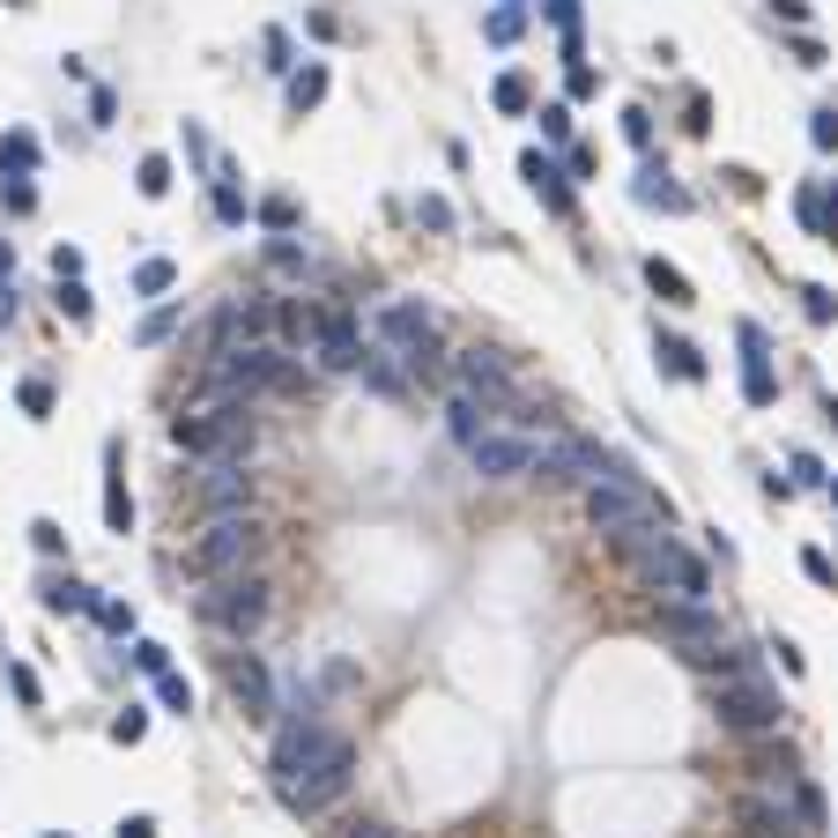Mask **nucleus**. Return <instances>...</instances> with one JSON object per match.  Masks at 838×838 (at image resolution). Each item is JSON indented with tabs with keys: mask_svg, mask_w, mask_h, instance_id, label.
Segmentation results:
<instances>
[{
	"mask_svg": "<svg viewBox=\"0 0 838 838\" xmlns=\"http://www.w3.org/2000/svg\"><path fill=\"white\" fill-rule=\"evenodd\" d=\"M349 779H356V742L334 735L327 720L297 713L290 727L275 735V794H282L297 816L334 809V801L349 794Z\"/></svg>",
	"mask_w": 838,
	"mask_h": 838,
	"instance_id": "nucleus-1",
	"label": "nucleus"
},
{
	"mask_svg": "<svg viewBox=\"0 0 838 838\" xmlns=\"http://www.w3.org/2000/svg\"><path fill=\"white\" fill-rule=\"evenodd\" d=\"M260 557H268V519L252 513V505H238V513H208V527L186 542V571H194V579L260 571Z\"/></svg>",
	"mask_w": 838,
	"mask_h": 838,
	"instance_id": "nucleus-2",
	"label": "nucleus"
},
{
	"mask_svg": "<svg viewBox=\"0 0 838 838\" xmlns=\"http://www.w3.org/2000/svg\"><path fill=\"white\" fill-rule=\"evenodd\" d=\"M364 342L386 349V356H401V364L423 379V371L438 364V312H431L423 297H379V304L364 312Z\"/></svg>",
	"mask_w": 838,
	"mask_h": 838,
	"instance_id": "nucleus-3",
	"label": "nucleus"
},
{
	"mask_svg": "<svg viewBox=\"0 0 838 838\" xmlns=\"http://www.w3.org/2000/svg\"><path fill=\"white\" fill-rule=\"evenodd\" d=\"M194 609L208 631H223L230 645H246L260 623L275 617V587H268V571H230V579H200L194 593Z\"/></svg>",
	"mask_w": 838,
	"mask_h": 838,
	"instance_id": "nucleus-4",
	"label": "nucleus"
},
{
	"mask_svg": "<svg viewBox=\"0 0 838 838\" xmlns=\"http://www.w3.org/2000/svg\"><path fill=\"white\" fill-rule=\"evenodd\" d=\"M617 549L631 557V571H639L653 593H675V601H705V557H691V549L675 542V535H661V527H639V535H617Z\"/></svg>",
	"mask_w": 838,
	"mask_h": 838,
	"instance_id": "nucleus-5",
	"label": "nucleus"
},
{
	"mask_svg": "<svg viewBox=\"0 0 838 838\" xmlns=\"http://www.w3.org/2000/svg\"><path fill=\"white\" fill-rule=\"evenodd\" d=\"M290 334L304 342V356H312L320 371H364V356H371L364 320L327 312V304H304V312H290Z\"/></svg>",
	"mask_w": 838,
	"mask_h": 838,
	"instance_id": "nucleus-6",
	"label": "nucleus"
},
{
	"mask_svg": "<svg viewBox=\"0 0 838 838\" xmlns=\"http://www.w3.org/2000/svg\"><path fill=\"white\" fill-rule=\"evenodd\" d=\"M579 513H587V527L593 535H639V527H661L668 519V505L645 483H587V497H579Z\"/></svg>",
	"mask_w": 838,
	"mask_h": 838,
	"instance_id": "nucleus-7",
	"label": "nucleus"
},
{
	"mask_svg": "<svg viewBox=\"0 0 838 838\" xmlns=\"http://www.w3.org/2000/svg\"><path fill=\"white\" fill-rule=\"evenodd\" d=\"M713 720L727 735H779L787 705H779V691L765 675H735V683H713Z\"/></svg>",
	"mask_w": 838,
	"mask_h": 838,
	"instance_id": "nucleus-8",
	"label": "nucleus"
},
{
	"mask_svg": "<svg viewBox=\"0 0 838 838\" xmlns=\"http://www.w3.org/2000/svg\"><path fill=\"white\" fill-rule=\"evenodd\" d=\"M653 631H661V639L675 645V653H683L691 668H705L720 645H727V631H720L713 609H705V601H675V593H668L661 609H653Z\"/></svg>",
	"mask_w": 838,
	"mask_h": 838,
	"instance_id": "nucleus-9",
	"label": "nucleus"
},
{
	"mask_svg": "<svg viewBox=\"0 0 838 838\" xmlns=\"http://www.w3.org/2000/svg\"><path fill=\"white\" fill-rule=\"evenodd\" d=\"M453 386H468V394H483V401H497V408H519V371H513V356L505 349H461L453 356Z\"/></svg>",
	"mask_w": 838,
	"mask_h": 838,
	"instance_id": "nucleus-10",
	"label": "nucleus"
},
{
	"mask_svg": "<svg viewBox=\"0 0 838 838\" xmlns=\"http://www.w3.org/2000/svg\"><path fill=\"white\" fill-rule=\"evenodd\" d=\"M468 468L483 475V483H527V475H535V431H505V423H497L490 438L468 445Z\"/></svg>",
	"mask_w": 838,
	"mask_h": 838,
	"instance_id": "nucleus-11",
	"label": "nucleus"
},
{
	"mask_svg": "<svg viewBox=\"0 0 838 838\" xmlns=\"http://www.w3.org/2000/svg\"><path fill=\"white\" fill-rule=\"evenodd\" d=\"M194 497L208 505V513H238V505H252L246 453H216V461H200V468H194Z\"/></svg>",
	"mask_w": 838,
	"mask_h": 838,
	"instance_id": "nucleus-12",
	"label": "nucleus"
},
{
	"mask_svg": "<svg viewBox=\"0 0 838 838\" xmlns=\"http://www.w3.org/2000/svg\"><path fill=\"white\" fill-rule=\"evenodd\" d=\"M223 683H230V705L246 720H275V675L260 668V653H223Z\"/></svg>",
	"mask_w": 838,
	"mask_h": 838,
	"instance_id": "nucleus-13",
	"label": "nucleus"
},
{
	"mask_svg": "<svg viewBox=\"0 0 838 838\" xmlns=\"http://www.w3.org/2000/svg\"><path fill=\"white\" fill-rule=\"evenodd\" d=\"M735 824H742V838H794V831H801V824H794V809L772 787L765 794H742V801H735Z\"/></svg>",
	"mask_w": 838,
	"mask_h": 838,
	"instance_id": "nucleus-14",
	"label": "nucleus"
},
{
	"mask_svg": "<svg viewBox=\"0 0 838 838\" xmlns=\"http://www.w3.org/2000/svg\"><path fill=\"white\" fill-rule=\"evenodd\" d=\"M445 431H453V438H461V445L490 438V431H497V401L468 394V386H453V401H445Z\"/></svg>",
	"mask_w": 838,
	"mask_h": 838,
	"instance_id": "nucleus-15",
	"label": "nucleus"
},
{
	"mask_svg": "<svg viewBox=\"0 0 838 838\" xmlns=\"http://www.w3.org/2000/svg\"><path fill=\"white\" fill-rule=\"evenodd\" d=\"M742 349H749V356H742V394L765 408V401L779 394V386H772V356H765V327H742Z\"/></svg>",
	"mask_w": 838,
	"mask_h": 838,
	"instance_id": "nucleus-16",
	"label": "nucleus"
},
{
	"mask_svg": "<svg viewBox=\"0 0 838 838\" xmlns=\"http://www.w3.org/2000/svg\"><path fill=\"white\" fill-rule=\"evenodd\" d=\"M519 178H527V186H535V194H542L549 208H557V216H565V208H571V194H565V172L549 164L542 148H527V156H519Z\"/></svg>",
	"mask_w": 838,
	"mask_h": 838,
	"instance_id": "nucleus-17",
	"label": "nucleus"
},
{
	"mask_svg": "<svg viewBox=\"0 0 838 838\" xmlns=\"http://www.w3.org/2000/svg\"><path fill=\"white\" fill-rule=\"evenodd\" d=\"M104 527H112V535H126V527H134V497H126V483H120V445H104Z\"/></svg>",
	"mask_w": 838,
	"mask_h": 838,
	"instance_id": "nucleus-18",
	"label": "nucleus"
},
{
	"mask_svg": "<svg viewBox=\"0 0 838 838\" xmlns=\"http://www.w3.org/2000/svg\"><path fill=\"white\" fill-rule=\"evenodd\" d=\"M408 379H416V371L401 364V356H386V349H371V356H364V386H371V394L401 401V394H408Z\"/></svg>",
	"mask_w": 838,
	"mask_h": 838,
	"instance_id": "nucleus-19",
	"label": "nucleus"
},
{
	"mask_svg": "<svg viewBox=\"0 0 838 838\" xmlns=\"http://www.w3.org/2000/svg\"><path fill=\"white\" fill-rule=\"evenodd\" d=\"M639 200H645V208H668V216H683V208H691V194H683V186H668L661 164H645V172H639Z\"/></svg>",
	"mask_w": 838,
	"mask_h": 838,
	"instance_id": "nucleus-20",
	"label": "nucleus"
},
{
	"mask_svg": "<svg viewBox=\"0 0 838 838\" xmlns=\"http://www.w3.org/2000/svg\"><path fill=\"white\" fill-rule=\"evenodd\" d=\"M801 223H809L816 238H838V194H824V186H801Z\"/></svg>",
	"mask_w": 838,
	"mask_h": 838,
	"instance_id": "nucleus-21",
	"label": "nucleus"
},
{
	"mask_svg": "<svg viewBox=\"0 0 838 838\" xmlns=\"http://www.w3.org/2000/svg\"><path fill=\"white\" fill-rule=\"evenodd\" d=\"M645 282L668 297V304H697V290H691V275L683 268H668V260H645Z\"/></svg>",
	"mask_w": 838,
	"mask_h": 838,
	"instance_id": "nucleus-22",
	"label": "nucleus"
},
{
	"mask_svg": "<svg viewBox=\"0 0 838 838\" xmlns=\"http://www.w3.org/2000/svg\"><path fill=\"white\" fill-rule=\"evenodd\" d=\"M327 97V68H320V60H312V68H304V74H290V112H297V120H304V112H312V104H320Z\"/></svg>",
	"mask_w": 838,
	"mask_h": 838,
	"instance_id": "nucleus-23",
	"label": "nucleus"
},
{
	"mask_svg": "<svg viewBox=\"0 0 838 838\" xmlns=\"http://www.w3.org/2000/svg\"><path fill=\"white\" fill-rule=\"evenodd\" d=\"M661 356H668V371H675V379H691V386L705 379V356H697L683 334H661Z\"/></svg>",
	"mask_w": 838,
	"mask_h": 838,
	"instance_id": "nucleus-24",
	"label": "nucleus"
},
{
	"mask_svg": "<svg viewBox=\"0 0 838 838\" xmlns=\"http://www.w3.org/2000/svg\"><path fill=\"white\" fill-rule=\"evenodd\" d=\"M0 172L30 178V172H38V142H30V134H8V142H0Z\"/></svg>",
	"mask_w": 838,
	"mask_h": 838,
	"instance_id": "nucleus-25",
	"label": "nucleus"
},
{
	"mask_svg": "<svg viewBox=\"0 0 838 838\" xmlns=\"http://www.w3.org/2000/svg\"><path fill=\"white\" fill-rule=\"evenodd\" d=\"M45 609L60 617V609H97V601H90V587H74V579H45Z\"/></svg>",
	"mask_w": 838,
	"mask_h": 838,
	"instance_id": "nucleus-26",
	"label": "nucleus"
},
{
	"mask_svg": "<svg viewBox=\"0 0 838 838\" xmlns=\"http://www.w3.org/2000/svg\"><path fill=\"white\" fill-rule=\"evenodd\" d=\"M542 15H549L557 30H565V60H579V0H549Z\"/></svg>",
	"mask_w": 838,
	"mask_h": 838,
	"instance_id": "nucleus-27",
	"label": "nucleus"
},
{
	"mask_svg": "<svg viewBox=\"0 0 838 838\" xmlns=\"http://www.w3.org/2000/svg\"><path fill=\"white\" fill-rule=\"evenodd\" d=\"M172 282H178L172 260H142V268H134V290H142V297H164Z\"/></svg>",
	"mask_w": 838,
	"mask_h": 838,
	"instance_id": "nucleus-28",
	"label": "nucleus"
},
{
	"mask_svg": "<svg viewBox=\"0 0 838 838\" xmlns=\"http://www.w3.org/2000/svg\"><path fill=\"white\" fill-rule=\"evenodd\" d=\"M156 705H172V713H194V683L164 668V675H156Z\"/></svg>",
	"mask_w": 838,
	"mask_h": 838,
	"instance_id": "nucleus-29",
	"label": "nucleus"
},
{
	"mask_svg": "<svg viewBox=\"0 0 838 838\" xmlns=\"http://www.w3.org/2000/svg\"><path fill=\"white\" fill-rule=\"evenodd\" d=\"M497 112H527V104H535V90H527V74H497Z\"/></svg>",
	"mask_w": 838,
	"mask_h": 838,
	"instance_id": "nucleus-30",
	"label": "nucleus"
},
{
	"mask_svg": "<svg viewBox=\"0 0 838 838\" xmlns=\"http://www.w3.org/2000/svg\"><path fill=\"white\" fill-rule=\"evenodd\" d=\"M134 186H142L148 200H156V194H172V156H142V178H134Z\"/></svg>",
	"mask_w": 838,
	"mask_h": 838,
	"instance_id": "nucleus-31",
	"label": "nucleus"
},
{
	"mask_svg": "<svg viewBox=\"0 0 838 838\" xmlns=\"http://www.w3.org/2000/svg\"><path fill=\"white\" fill-rule=\"evenodd\" d=\"M60 312H68V320H90V290H82V275H60Z\"/></svg>",
	"mask_w": 838,
	"mask_h": 838,
	"instance_id": "nucleus-32",
	"label": "nucleus"
},
{
	"mask_svg": "<svg viewBox=\"0 0 838 838\" xmlns=\"http://www.w3.org/2000/svg\"><path fill=\"white\" fill-rule=\"evenodd\" d=\"M268 268H275V275H304L312 260H304V252H297L290 238H275V246H268Z\"/></svg>",
	"mask_w": 838,
	"mask_h": 838,
	"instance_id": "nucleus-33",
	"label": "nucleus"
},
{
	"mask_svg": "<svg viewBox=\"0 0 838 838\" xmlns=\"http://www.w3.org/2000/svg\"><path fill=\"white\" fill-rule=\"evenodd\" d=\"M0 200H8V216H30V208H38L30 178H0Z\"/></svg>",
	"mask_w": 838,
	"mask_h": 838,
	"instance_id": "nucleus-34",
	"label": "nucleus"
},
{
	"mask_svg": "<svg viewBox=\"0 0 838 838\" xmlns=\"http://www.w3.org/2000/svg\"><path fill=\"white\" fill-rule=\"evenodd\" d=\"M97 623L120 631V639H134V609H126V601H97Z\"/></svg>",
	"mask_w": 838,
	"mask_h": 838,
	"instance_id": "nucleus-35",
	"label": "nucleus"
},
{
	"mask_svg": "<svg viewBox=\"0 0 838 838\" xmlns=\"http://www.w3.org/2000/svg\"><path fill=\"white\" fill-rule=\"evenodd\" d=\"M216 216H223V223H246V194H238L230 178H223V186H216Z\"/></svg>",
	"mask_w": 838,
	"mask_h": 838,
	"instance_id": "nucleus-36",
	"label": "nucleus"
},
{
	"mask_svg": "<svg viewBox=\"0 0 838 838\" xmlns=\"http://www.w3.org/2000/svg\"><path fill=\"white\" fill-rule=\"evenodd\" d=\"M134 668H142V675H164L172 661H164V645L156 639H134Z\"/></svg>",
	"mask_w": 838,
	"mask_h": 838,
	"instance_id": "nucleus-37",
	"label": "nucleus"
},
{
	"mask_svg": "<svg viewBox=\"0 0 838 838\" xmlns=\"http://www.w3.org/2000/svg\"><path fill=\"white\" fill-rule=\"evenodd\" d=\"M112 735H120V742H142L148 735V713H142V705H126V713L112 720Z\"/></svg>",
	"mask_w": 838,
	"mask_h": 838,
	"instance_id": "nucleus-38",
	"label": "nucleus"
},
{
	"mask_svg": "<svg viewBox=\"0 0 838 838\" xmlns=\"http://www.w3.org/2000/svg\"><path fill=\"white\" fill-rule=\"evenodd\" d=\"M519 23H527L519 8H497V15H490V38H497V45H513V38H519Z\"/></svg>",
	"mask_w": 838,
	"mask_h": 838,
	"instance_id": "nucleus-39",
	"label": "nucleus"
},
{
	"mask_svg": "<svg viewBox=\"0 0 838 838\" xmlns=\"http://www.w3.org/2000/svg\"><path fill=\"white\" fill-rule=\"evenodd\" d=\"M172 327H178V304H164V312H148V320H142V342H164Z\"/></svg>",
	"mask_w": 838,
	"mask_h": 838,
	"instance_id": "nucleus-40",
	"label": "nucleus"
},
{
	"mask_svg": "<svg viewBox=\"0 0 838 838\" xmlns=\"http://www.w3.org/2000/svg\"><path fill=\"white\" fill-rule=\"evenodd\" d=\"M416 216H423V223H431V230H453V208H445V200H438V194H423V200H416Z\"/></svg>",
	"mask_w": 838,
	"mask_h": 838,
	"instance_id": "nucleus-41",
	"label": "nucleus"
},
{
	"mask_svg": "<svg viewBox=\"0 0 838 838\" xmlns=\"http://www.w3.org/2000/svg\"><path fill=\"white\" fill-rule=\"evenodd\" d=\"M809 142L816 148H838V112H816V120H809Z\"/></svg>",
	"mask_w": 838,
	"mask_h": 838,
	"instance_id": "nucleus-42",
	"label": "nucleus"
},
{
	"mask_svg": "<svg viewBox=\"0 0 838 838\" xmlns=\"http://www.w3.org/2000/svg\"><path fill=\"white\" fill-rule=\"evenodd\" d=\"M30 542L45 549V557H60V549H68V535H60V527H52V519H38V527H30Z\"/></svg>",
	"mask_w": 838,
	"mask_h": 838,
	"instance_id": "nucleus-43",
	"label": "nucleus"
},
{
	"mask_svg": "<svg viewBox=\"0 0 838 838\" xmlns=\"http://www.w3.org/2000/svg\"><path fill=\"white\" fill-rule=\"evenodd\" d=\"M542 134H549V142H565V134H571V112H565V104H542Z\"/></svg>",
	"mask_w": 838,
	"mask_h": 838,
	"instance_id": "nucleus-44",
	"label": "nucleus"
},
{
	"mask_svg": "<svg viewBox=\"0 0 838 838\" xmlns=\"http://www.w3.org/2000/svg\"><path fill=\"white\" fill-rule=\"evenodd\" d=\"M23 408H30V416H45V408H52V386H45V379H23Z\"/></svg>",
	"mask_w": 838,
	"mask_h": 838,
	"instance_id": "nucleus-45",
	"label": "nucleus"
},
{
	"mask_svg": "<svg viewBox=\"0 0 838 838\" xmlns=\"http://www.w3.org/2000/svg\"><path fill=\"white\" fill-rule=\"evenodd\" d=\"M801 297H809V320H816V327H831V320H838V304H831V290H801Z\"/></svg>",
	"mask_w": 838,
	"mask_h": 838,
	"instance_id": "nucleus-46",
	"label": "nucleus"
},
{
	"mask_svg": "<svg viewBox=\"0 0 838 838\" xmlns=\"http://www.w3.org/2000/svg\"><path fill=\"white\" fill-rule=\"evenodd\" d=\"M260 223H268V230H290L297 208H290V200H268V208H260Z\"/></svg>",
	"mask_w": 838,
	"mask_h": 838,
	"instance_id": "nucleus-47",
	"label": "nucleus"
},
{
	"mask_svg": "<svg viewBox=\"0 0 838 838\" xmlns=\"http://www.w3.org/2000/svg\"><path fill=\"white\" fill-rule=\"evenodd\" d=\"M801 565H809V579H816V587H831V579H838V571H831V557H824V549H809Z\"/></svg>",
	"mask_w": 838,
	"mask_h": 838,
	"instance_id": "nucleus-48",
	"label": "nucleus"
},
{
	"mask_svg": "<svg viewBox=\"0 0 838 838\" xmlns=\"http://www.w3.org/2000/svg\"><path fill=\"white\" fill-rule=\"evenodd\" d=\"M623 134H631V142L645 148V142H653V120H645V112H623Z\"/></svg>",
	"mask_w": 838,
	"mask_h": 838,
	"instance_id": "nucleus-49",
	"label": "nucleus"
},
{
	"mask_svg": "<svg viewBox=\"0 0 838 838\" xmlns=\"http://www.w3.org/2000/svg\"><path fill=\"white\" fill-rule=\"evenodd\" d=\"M772 15H787V23H809V0H772Z\"/></svg>",
	"mask_w": 838,
	"mask_h": 838,
	"instance_id": "nucleus-50",
	"label": "nucleus"
},
{
	"mask_svg": "<svg viewBox=\"0 0 838 838\" xmlns=\"http://www.w3.org/2000/svg\"><path fill=\"white\" fill-rule=\"evenodd\" d=\"M120 838H156V824H148V816H126V824H120Z\"/></svg>",
	"mask_w": 838,
	"mask_h": 838,
	"instance_id": "nucleus-51",
	"label": "nucleus"
},
{
	"mask_svg": "<svg viewBox=\"0 0 838 838\" xmlns=\"http://www.w3.org/2000/svg\"><path fill=\"white\" fill-rule=\"evenodd\" d=\"M356 838H408V831H394V824H356Z\"/></svg>",
	"mask_w": 838,
	"mask_h": 838,
	"instance_id": "nucleus-52",
	"label": "nucleus"
},
{
	"mask_svg": "<svg viewBox=\"0 0 838 838\" xmlns=\"http://www.w3.org/2000/svg\"><path fill=\"white\" fill-rule=\"evenodd\" d=\"M8 268H15V260H8V246H0V275H8Z\"/></svg>",
	"mask_w": 838,
	"mask_h": 838,
	"instance_id": "nucleus-53",
	"label": "nucleus"
},
{
	"mask_svg": "<svg viewBox=\"0 0 838 838\" xmlns=\"http://www.w3.org/2000/svg\"><path fill=\"white\" fill-rule=\"evenodd\" d=\"M831 505H838V483H831Z\"/></svg>",
	"mask_w": 838,
	"mask_h": 838,
	"instance_id": "nucleus-54",
	"label": "nucleus"
}]
</instances>
